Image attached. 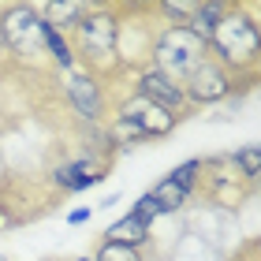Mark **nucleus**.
I'll list each match as a JSON object with an SVG mask.
<instances>
[{
    "mask_svg": "<svg viewBox=\"0 0 261 261\" xmlns=\"http://www.w3.org/2000/svg\"><path fill=\"white\" fill-rule=\"evenodd\" d=\"M209 60L220 64L235 79L246 97L261 82V4L254 0H228V11L205 41Z\"/></svg>",
    "mask_w": 261,
    "mask_h": 261,
    "instance_id": "1",
    "label": "nucleus"
},
{
    "mask_svg": "<svg viewBox=\"0 0 261 261\" xmlns=\"http://www.w3.org/2000/svg\"><path fill=\"white\" fill-rule=\"evenodd\" d=\"M120 27H123V4L90 0L86 15L67 34L79 71L101 79L105 86L120 79Z\"/></svg>",
    "mask_w": 261,
    "mask_h": 261,
    "instance_id": "2",
    "label": "nucleus"
},
{
    "mask_svg": "<svg viewBox=\"0 0 261 261\" xmlns=\"http://www.w3.org/2000/svg\"><path fill=\"white\" fill-rule=\"evenodd\" d=\"M0 34H4L8 64H15L22 75H53L49 60H45V45H41L38 4H27V0L0 4Z\"/></svg>",
    "mask_w": 261,
    "mask_h": 261,
    "instance_id": "3",
    "label": "nucleus"
},
{
    "mask_svg": "<svg viewBox=\"0 0 261 261\" xmlns=\"http://www.w3.org/2000/svg\"><path fill=\"white\" fill-rule=\"evenodd\" d=\"M254 194H257V183L243 179L228 153L201 157V175H198L194 201H201L205 209H217V213H239L246 201H254Z\"/></svg>",
    "mask_w": 261,
    "mask_h": 261,
    "instance_id": "4",
    "label": "nucleus"
},
{
    "mask_svg": "<svg viewBox=\"0 0 261 261\" xmlns=\"http://www.w3.org/2000/svg\"><path fill=\"white\" fill-rule=\"evenodd\" d=\"M209 56L205 41L194 38L187 27H172V22H157V30H153V41H149V56L146 64L157 67L161 75H168L175 82H183L191 71Z\"/></svg>",
    "mask_w": 261,
    "mask_h": 261,
    "instance_id": "5",
    "label": "nucleus"
},
{
    "mask_svg": "<svg viewBox=\"0 0 261 261\" xmlns=\"http://www.w3.org/2000/svg\"><path fill=\"white\" fill-rule=\"evenodd\" d=\"M112 168H116V161L97 157V153H86V149L75 146V153H71V157H64V161H56V164H49V168H45L41 183L64 201V198H71V194H82V191H90V187L105 183Z\"/></svg>",
    "mask_w": 261,
    "mask_h": 261,
    "instance_id": "6",
    "label": "nucleus"
},
{
    "mask_svg": "<svg viewBox=\"0 0 261 261\" xmlns=\"http://www.w3.org/2000/svg\"><path fill=\"white\" fill-rule=\"evenodd\" d=\"M60 90H64V105H67V116H71V130L109 123L112 101H109V86L101 79L86 75V71H71V75L60 79Z\"/></svg>",
    "mask_w": 261,
    "mask_h": 261,
    "instance_id": "7",
    "label": "nucleus"
},
{
    "mask_svg": "<svg viewBox=\"0 0 261 261\" xmlns=\"http://www.w3.org/2000/svg\"><path fill=\"white\" fill-rule=\"evenodd\" d=\"M179 86H183V97H187V105H191V112L217 109V105H224V101H239L243 97L239 86H235V79L220 64H213L209 56L179 82Z\"/></svg>",
    "mask_w": 261,
    "mask_h": 261,
    "instance_id": "8",
    "label": "nucleus"
},
{
    "mask_svg": "<svg viewBox=\"0 0 261 261\" xmlns=\"http://www.w3.org/2000/svg\"><path fill=\"white\" fill-rule=\"evenodd\" d=\"M116 82H120V79H116ZM123 82H127V86L135 90V93H142L146 101H153L157 109H164L168 116H175L179 123L194 116V112H191V105H187V97H183V86H179L175 79L161 75L157 67H149V64H146V67H138V71H130Z\"/></svg>",
    "mask_w": 261,
    "mask_h": 261,
    "instance_id": "9",
    "label": "nucleus"
},
{
    "mask_svg": "<svg viewBox=\"0 0 261 261\" xmlns=\"http://www.w3.org/2000/svg\"><path fill=\"white\" fill-rule=\"evenodd\" d=\"M101 239L105 243H123V246H138V250H153V231L146 228L142 220H135L127 213V217H120V220H112L109 228L101 231Z\"/></svg>",
    "mask_w": 261,
    "mask_h": 261,
    "instance_id": "10",
    "label": "nucleus"
},
{
    "mask_svg": "<svg viewBox=\"0 0 261 261\" xmlns=\"http://www.w3.org/2000/svg\"><path fill=\"white\" fill-rule=\"evenodd\" d=\"M224 11H228V0H194L191 4V15H187L183 27L194 34V38L209 41V34L217 30V22L224 19Z\"/></svg>",
    "mask_w": 261,
    "mask_h": 261,
    "instance_id": "11",
    "label": "nucleus"
},
{
    "mask_svg": "<svg viewBox=\"0 0 261 261\" xmlns=\"http://www.w3.org/2000/svg\"><path fill=\"white\" fill-rule=\"evenodd\" d=\"M86 0H71V4H64V0H49V4H38V15L41 22H49V27H56L60 34H71L79 27V19L86 15Z\"/></svg>",
    "mask_w": 261,
    "mask_h": 261,
    "instance_id": "12",
    "label": "nucleus"
},
{
    "mask_svg": "<svg viewBox=\"0 0 261 261\" xmlns=\"http://www.w3.org/2000/svg\"><path fill=\"white\" fill-rule=\"evenodd\" d=\"M146 194H149V198L161 205V213H164V217H179V213H187V205L194 201L191 194L183 191V187H175V183L168 179V175H164L161 183H153Z\"/></svg>",
    "mask_w": 261,
    "mask_h": 261,
    "instance_id": "13",
    "label": "nucleus"
},
{
    "mask_svg": "<svg viewBox=\"0 0 261 261\" xmlns=\"http://www.w3.org/2000/svg\"><path fill=\"white\" fill-rule=\"evenodd\" d=\"M93 261H157L153 250H138V246H123V243H105L97 239L93 243Z\"/></svg>",
    "mask_w": 261,
    "mask_h": 261,
    "instance_id": "14",
    "label": "nucleus"
},
{
    "mask_svg": "<svg viewBox=\"0 0 261 261\" xmlns=\"http://www.w3.org/2000/svg\"><path fill=\"white\" fill-rule=\"evenodd\" d=\"M228 157H231L235 168H239L243 179L257 183V175H261V146H257V142H246V146H239L235 153H228Z\"/></svg>",
    "mask_w": 261,
    "mask_h": 261,
    "instance_id": "15",
    "label": "nucleus"
},
{
    "mask_svg": "<svg viewBox=\"0 0 261 261\" xmlns=\"http://www.w3.org/2000/svg\"><path fill=\"white\" fill-rule=\"evenodd\" d=\"M198 175H201V157H187L183 164H175V168L168 172V179H172L175 187H183V191L194 198V191H198Z\"/></svg>",
    "mask_w": 261,
    "mask_h": 261,
    "instance_id": "16",
    "label": "nucleus"
},
{
    "mask_svg": "<svg viewBox=\"0 0 261 261\" xmlns=\"http://www.w3.org/2000/svg\"><path fill=\"white\" fill-rule=\"evenodd\" d=\"M130 217L142 220V224H146V228L153 231V224H157L164 213H161V205H157V201H153L149 194H138V198H135V205H130Z\"/></svg>",
    "mask_w": 261,
    "mask_h": 261,
    "instance_id": "17",
    "label": "nucleus"
},
{
    "mask_svg": "<svg viewBox=\"0 0 261 261\" xmlns=\"http://www.w3.org/2000/svg\"><path fill=\"white\" fill-rule=\"evenodd\" d=\"M228 261H257V239L250 235V239H243V243H235V254Z\"/></svg>",
    "mask_w": 261,
    "mask_h": 261,
    "instance_id": "18",
    "label": "nucleus"
},
{
    "mask_svg": "<svg viewBox=\"0 0 261 261\" xmlns=\"http://www.w3.org/2000/svg\"><path fill=\"white\" fill-rule=\"evenodd\" d=\"M90 217H93V209H90V205H79V209H71V213H67V224L75 228V224H86Z\"/></svg>",
    "mask_w": 261,
    "mask_h": 261,
    "instance_id": "19",
    "label": "nucleus"
},
{
    "mask_svg": "<svg viewBox=\"0 0 261 261\" xmlns=\"http://www.w3.org/2000/svg\"><path fill=\"white\" fill-rule=\"evenodd\" d=\"M0 67H8V53H4V34H0Z\"/></svg>",
    "mask_w": 261,
    "mask_h": 261,
    "instance_id": "20",
    "label": "nucleus"
},
{
    "mask_svg": "<svg viewBox=\"0 0 261 261\" xmlns=\"http://www.w3.org/2000/svg\"><path fill=\"white\" fill-rule=\"evenodd\" d=\"M71 261H93V257L90 254H79V257H71Z\"/></svg>",
    "mask_w": 261,
    "mask_h": 261,
    "instance_id": "21",
    "label": "nucleus"
},
{
    "mask_svg": "<svg viewBox=\"0 0 261 261\" xmlns=\"http://www.w3.org/2000/svg\"><path fill=\"white\" fill-rule=\"evenodd\" d=\"M49 261H71V257H49Z\"/></svg>",
    "mask_w": 261,
    "mask_h": 261,
    "instance_id": "22",
    "label": "nucleus"
}]
</instances>
